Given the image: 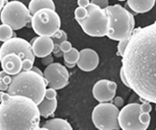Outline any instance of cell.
Listing matches in <instances>:
<instances>
[{"mask_svg": "<svg viewBox=\"0 0 156 130\" xmlns=\"http://www.w3.org/2000/svg\"><path fill=\"white\" fill-rule=\"evenodd\" d=\"M121 63L129 88L156 104V21L133 30Z\"/></svg>", "mask_w": 156, "mask_h": 130, "instance_id": "cell-1", "label": "cell"}, {"mask_svg": "<svg viewBox=\"0 0 156 130\" xmlns=\"http://www.w3.org/2000/svg\"><path fill=\"white\" fill-rule=\"evenodd\" d=\"M36 103L23 95H10L0 104V130H40Z\"/></svg>", "mask_w": 156, "mask_h": 130, "instance_id": "cell-2", "label": "cell"}, {"mask_svg": "<svg viewBox=\"0 0 156 130\" xmlns=\"http://www.w3.org/2000/svg\"><path fill=\"white\" fill-rule=\"evenodd\" d=\"M48 84L43 76L34 71H22L12 76L7 93L10 95H23L39 104L45 97Z\"/></svg>", "mask_w": 156, "mask_h": 130, "instance_id": "cell-3", "label": "cell"}, {"mask_svg": "<svg viewBox=\"0 0 156 130\" xmlns=\"http://www.w3.org/2000/svg\"><path fill=\"white\" fill-rule=\"evenodd\" d=\"M105 11L109 16V38L120 41L130 37L135 30V19L132 13L120 5H108Z\"/></svg>", "mask_w": 156, "mask_h": 130, "instance_id": "cell-4", "label": "cell"}, {"mask_svg": "<svg viewBox=\"0 0 156 130\" xmlns=\"http://www.w3.org/2000/svg\"><path fill=\"white\" fill-rule=\"evenodd\" d=\"M87 17L78 21L82 30L90 37H105L109 33V16L105 9L90 3Z\"/></svg>", "mask_w": 156, "mask_h": 130, "instance_id": "cell-5", "label": "cell"}, {"mask_svg": "<svg viewBox=\"0 0 156 130\" xmlns=\"http://www.w3.org/2000/svg\"><path fill=\"white\" fill-rule=\"evenodd\" d=\"M118 121L123 130H146L151 122V116L150 112L145 111L140 104L132 103L122 107Z\"/></svg>", "mask_w": 156, "mask_h": 130, "instance_id": "cell-6", "label": "cell"}, {"mask_svg": "<svg viewBox=\"0 0 156 130\" xmlns=\"http://www.w3.org/2000/svg\"><path fill=\"white\" fill-rule=\"evenodd\" d=\"M2 23L7 24L13 30L23 29L31 21L29 8L20 1L7 2L0 12Z\"/></svg>", "mask_w": 156, "mask_h": 130, "instance_id": "cell-7", "label": "cell"}, {"mask_svg": "<svg viewBox=\"0 0 156 130\" xmlns=\"http://www.w3.org/2000/svg\"><path fill=\"white\" fill-rule=\"evenodd\" d=\"M31 28L37 35L51 37L61 28V19L55 10L43 8L31 16Z\"/></svg>", "mask_w": 156, "mask_h": 130, "instance_id": "cell-8", "label": "cell"}, {"mask_svg": "<svg viewBox=\"0 0 156 130\" xmlns=\"http://www.w3.org/2000/svg\"><path fill=\"white\" fill-rule=\"evenodd\" d=\"M119 108L112 103H100L92 111V121L99 130L120 129L118 116Z\"/></svg>", "mask_w": 156, "mask_h": 130, "instance_id": "cell-9", "label": "cell"}, {"mask_svg": "<svg viewBox=\"0 0 156 130\" xmlns=\"http://www.w3.org/2000/svg\"><path fill=\"white\" fill-rule=\"evenodd\" d=\"M14 53L18 54L22 60L30 59L35 61V55L33 54L31 44L26 39L21 37H12L4 42L0 47V60L8 54Z\"/></svg>", "mask_w": 156, "mask_h": 130, "instance_id": "cell-10", "label": "cell"}, {"mask_svg": "<svg viewBox=\"0 0 156 130\" xmlns=\"http://www.w3.org/2000/svg\"><path fill=\"white\" fill-rule=\"evenodd\" d=\"M43 73L48 86L55 90L62 89L69 84V71L60 62L51 63L46 67Z\"/></svg>", "mask_w": 156, "mask_h": 130, "instance_id": "cell-11", "label": "cell"}, {"mask_svg": "<svg viewBox=\"0 0 156 130\" xmlns=\"http://www.w3.org/2000/svg\"><path fill=\"white\" fill-rule=\"evenodd\" d=\"M117 84L108 79H101L93 86V96L99 103L111 102L115 97Z\"/></svg>", "mask_w": 156, "mask_h": 130, "instance_id": "cell-12", "label": "cell"}, {"mask_svg": "<svg viewBox=\"0 0 156 130\" xmlns=\"http://www.w3.org/2000/svg\"><path fill=\"white\" fill-rule=\"evenodd\" d=\"M76 64L85 72L95 71L99 64V55L95 50L91 48L82 49L80 52L79 60Z\"/></svg>", "mask_w": 156, "mask_h": 130, "instance_id": "cell-13", "label": "cell"}, {"mask_svg": "<svg viewBox=\"0 0 156 130\" xmlns=\"http://www.w3.org/2000/svg\"><path fill=\"white\" fill-rule=\"evenodd\" d=\"M31 47L36 57L43 58L51 54L54 49V42L49 37L38 36L31 40Z\"/></svg>", "mask_w": 156, "mask_h": 130, "instance_id": "cell-14", "label": "cell"}, {"mask_svg": "<svg viewBox=\"0 0 156 130\" xmlns=\"http://www.w3.org/2000/svg\"><path fill=\"white\" fill-rule=\"evenodd\" d=\"M0 62L2 70L11 76L16 75L23 71V60L14 53L5 55L0 60Z\"/></svg>", "mask_w": 156, "mask_h": 130, "instance_id": "cell-15", "label": "cell"}, {"mask_svg": "<svg viewBox=\"0 0 156 130\" xmlns=\"http://www.w3.org/2000/svg\"><path fill=\"white\" fill-rule=\"evenodd\" d=\"M156 0H128L127 4L136 13H144L152 10Z\"/></svg>", "mask_w": 156, "mask_h": 130, "instance_id": "cell-16", "label": "cell"}, {"mask_svg": "<svg viewBox=\"0 0 156 130\" xmlns=\"http://www.w3.org/2000/svg\"><path fill=\"white\" fill-rule=\"evenodd\" d=\"M37 107L40 116L47 118L52 116L55 112L57 109V99H48L47 97H44L42 102L39 104H37Z\"/></svg>", "mask_w": 156, "mask_h": 130, "instance_id": "cell-17", "label": "cell"}, {"mask_svg": "<svg viewBox=\"0 0 156 130\" xmlns=\"http://www.w3.org/2000/svg\"><path fill=\"white\" fill-rule=\"evenodd\" d=\"M40 130H72V127L66 119L55 118L48 120Z\"/></svg>", "mask_w": 156, "mask_h": 130, "instance_id": "cell-18", "label": "cell"}, {"mask_svg": "<svg viewBox=\"0 0 156 130\" xmlns=\"http://www.w3.org/2000/svg\"><path fill=\"white\" fill-rule=\"evenodd\" d=\"M28 8L30 14H34L37 11L43 8L55 10V5L53 0H30Z\"/></svg>", "mask_w": 156, "mask_h": 130, "instance_id": "cell-19", "label": "cell"}, {"mask_svg": "<svg viewBox=\"0 0 156 130\" xmlns=\"http://www.w3.org/2000/svg\"><path fill=\"white\" fill-rule=\"evenodd\" d=\"M63 59H64V63H68V64H76L79 56H80V52L78 51L77 48L72 47L69 52L63 53L62 54Z\"/></svg>", "mask_w": 156, "mask_h": 130, "instance_id": "cell-20", "label": "cell"}, {"mask_svg": "<svg viewBox=\"0 0 156 130\" xmlns=\"http://www.w3.org/2000/svg\"><path fill=\"white\" fill-rule=\"evenodd\" d=\"M13 36V30L7 24L0 25V41L5 42L8 39L12 38Z\"/></svg>", "mask_w": 156, "mask_h": 130, "instance_id": "cell-21", "label": "cell"}, {"mask_svg": "<svg viewBox=\"0 0 156 130\" xmlns=\"http://www.w3.org/2000/svg\"><path fill=\"white\" fill-rule=\"evenodd\" d=\"M53 42H54V47H60V45L65 40H67L68 36L65 31L62 30H58L54 35L51 37Z\"/></svg>", "mask_w": 156, "mask_h": 130, "instance_id": "cell-22", "label": "cell"}, {"mask_svg": "<svg viewBox=\"0 0 156 130\" xmlns=\"http://www.w3.org/2000/svg\"><path fill=\"white\" fill-rule=\"evenodd\" d=\"M87 10L86 7L79 6L74 11V16H75V19H76L77 22L85 19L87 17Z\"/></svg>", "mask_w": 156, "mask_h": 130, "instance_id": "cell-23", "label": "cell"}, {"mask_svg": "<svg viewBox=\"0 0 156 130\" xmlns=\"http://www.w3.org/2000/svg\"><path fill=\"white\" fill-rule=\"evenodd\" d=\"M129 37L125 38V39H122V40L119 41V44H118V46H117V48H118V53H117V54H118V55H120V56L122 57V55H123V54H124V52H125V49L127 47V45H128V43H129Z\"/></svg>", "mask_w": 156, "mask_h": 130, "instance_id": "cell-24", "label": "cell"}, {"mask_svg": "<svg viewBox=\"0 0 156 130\" xmlns=\"http://www.w3.org/2000/svg\"><path fill=\"white\" fill-rule=\"evenodd\" d=\"M0 81L5 83L6 85H10V83L12 81V77L11 75L7 74L6 72H5L4 71H0Z\"/></svg>", "mask_w": 156, "mask_h": 130, "instance_id": "cell-25", "label": "cell"}, {"mask_svg": "<svg viewBox=\"0 0 156 130\" xmlns=\"http://www.w3.org/2000/svg\"><path fill=\"white\" fill-rule=\"evenodd\" d=\"M34 61L30 59L23 60V71H30L33 67Z\"/></svg>", "mask_w": 156, "mask_h": 130, "instance_id": "cell-26", "label": "cell"}, {"mask_svg": "<svg viewBox=\"0 0 156 130\" xmlns=\"http://www.w3.org/2000/svg\"><path fill=\"white\" fill-rule=\"evenodd\" d=\"M72 48V43H71L70 41H68V40H65V41H63V42H62V44L60 45V49L62 53L69 52V51H70Z\"/></svg>", "mask_w": 156, "mask_h": 130, "instance_id": "cell-27", "label": "cell"}, {"mask_svg": "<svg viewBox=\"0 0 156 130\" xmlns=\"http://www.w3.org/2000/svg\"><path fill=\"white\" fill-rule=\"evenodd\" d=\"M90 3L95 4V5H98L99 7H101V8H103V9H105V8L109 5L108 0H91Z\"/></svg>", "mask_w": 156, "mask_h": 130, "instance_id": "cell-28", "label": "cell"}, {"mask_svg": "<svg viewBox=\"0 0 156 130\" xmlns=\"http://www.w3.org/2000/svg\"><path fill=\"white\" fill-rule=\"evenodd\" d=\"M57 96V92L55 89L50 87L46 90V94H45V97H47L48 99H54V98H56Z\"/></svg>", "mask_w": 156, "mask_h": 130, "instance_id": "cell-29", "label": "cell"}, {"mask_svg": "<svg viewBox=\"0 0 156 130\" xmlns=\"http://www.w3.org/2000/svg\"><path fill=\"white\" fill-rule=\"evenodd\" d=\"M113 104L115 105V106H117L118 108H121V107H123L124 105V100H123V98L122 97H120V96H116V97H114L113 99Z\"/></svg>", "mask_w": 156, "mask_h": 130, "instance_id": "cell-30", "label": "cell"}, {"mask_svg": "<svg viewBox=\"0 0 156 130\" xmlns=\"http://www.w3.org/2000/svg\"><path fill=\"white\" fill-rule=\"evenodd\" d=\"M53 62H54V57H53V55H51V54H48V56L42 58V64L45 65L46 67L48 66V65H50V64L53 63Z\"/></svg>", "mask_w": 156, "mask_h": 130, "instance_id": "cell-31", "label": "cell"}, {"mask_svg": "<svg viewBox=\"0 0 156 130\" xmlns=\"http://www.w3.org/2000/svg\"><path fill=\"white\" fill-rule=\"evenodd\" d=\"M120 80L122 81V83H123L126 86H128V87L129 88V83H128V81H127V79H126V77H125V75H124V72H123V71H122V69H120Z\"/></svg>", "mask_w": 156, "mask_h": 130, "instance_id": "cell-32", "label": "cell"}, {"mask_svg": "<svg viewBox=\"0 0 156 130\" xmlns=\"http://www.w3.org/2000/svg\"><path fill=\"white\" fill-rule=\"evenodd\" d=\"M90 4V0H78V5L81 7H87Z\"/></svg>", "mask_w": 156, "mask_h": 130, "instance_id": "cell-33", "label": "cell"}, {"mask_svg": "<svg viewBox=\"0 0 156 130\" xmlns=\"http://www.w3.org/2000/svg\"><path fill=\"white\" fill-rule=\"evenodd\" d=\"M8 85H6L5 83L2 82V81H0V91H7V89H8Z\"/></svg>", "mask_w": 156, "mask_h": 130, "instance_id": "cell-34", "label": "cell"}, {"mask_svg": "<svg viewBox=\"0 0 156 130\" xmlns=\"http://www.w3.org/2000/svg\"><path fill=\"white\" fill-rule=\"evenodd\" d=\"M31 70H32V71H34L35 72H37V73H38L39 75H41V76H43V77H44V73H43L42 71H40V70H39V69H38L37 67H34V66H33Z\"/></svg>", "mask_w": 156, "mask_h": 130, "instance_id": "cell-35", "label": "cell"}, {"mask_svg": "<svg viewBox=\"0 0 156 130\" xmlns=\"http://www.w3.org/2000/svg\"><path fill=\"white\" fill-rule=\"evenodd\" d=\"M5 0H0V12H1L4 5H5Z\"/></svg>", "mask_w": 156, "mask_h": 130, "instance_id": "cell-36", "label": "cell"}, {"mask_svg": "<svg viewBox=\"0 0 156 130\" xmlns=\"http://www.w3.org/2000/svg\"><path fill=\"white\" fill-rule=\"evenodd\" d=\"M64 64H65V66L68 67L69 69H72L73 67H75V65H76V64H68V63H64Z\"/></svg>", "mask_w": 156, "mask_h": 130, "instance_id": "cell-37", "label": "cell"}, {"mask_svg": "<svg viewBox=\"0 0 156 130\" xmlns=\"http://www.w3.org/2000/svg\"><path fill=\"white\" fill-rule=\"evenodd\" d=\"M3 94H4V92L1 91V92H0V103L2 102V96H3Z\"/></svg>", "mask_w": 156, "mask_h": 130, "instance_id": "cell-38", "label": "cell"}, {"mask_svg": "<svg viewBox=\"0 0 156 130\" xmlns=\"http://www.w3.org/2000/svg\"><path fill=\"white\" fill-rule=\"evenodd\" d=\"M119 1H125V0H119Z\"/></svg>", "mask_w": 156, "mask_h": 130, "instance_id": "cell-39", "label": "cell"}, {"mask_svg": "<svg viewBox=\"0 0 156 130\" xmlns=\"http://www.w3.org/2000/svg\"><path fill=\"white\" fill-rule=\"evenodd\" d=\"M155 111H156V106H155Z\"/></svg>", "mask_w": 156, "mask_h": 130, "instance_id": "cell-40", "label": "cell"}, {"mask_svg": "<svg viewBox=\"0 0 156 130\" xmlns=\"http://www.w3.org/2000/svg\"><path fill=\"white\" fill-rule=\"evenodd\" d=\"M155 129H156V128H155Z\"/></svg>", "mask_w": 156, "mask_h": 130, "instance_id": "cell-41", "label": "cell"}]
</instances>
